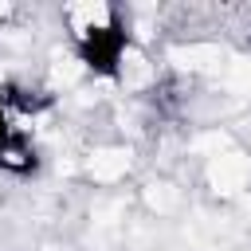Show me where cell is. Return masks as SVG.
<instances>
[{"instance_id": "1", "label": "cell", "mask_w": 251, "mask_h": 251, "mask_svg": "<svg viewBox=\"0 0 251 251\" xmlns=\"http://www.w3.org/2000/svg\"><path fill=\"white\" fill-rule=\"evenodd\" d=\"M67 31H71V55L78 67L102 82H118L126 55L133 47L129 24L118 4H86L67 8Z\"/></svg>"}, {"instance_id": "2", "label": "cell", "mask_w": 251, "mask_h": 251, "mask_svg": "<svg viewBox=\"0 0 251 251\" xmlns=\"http://www.w3.org/2000/svg\"><path fill=\"white\" fill-rule=\"evenodd\" d=\"M0 173L20 176V180L39 173V145L12 114L8 94H4V78H0Z\"/></svg>"}]
</instances>
